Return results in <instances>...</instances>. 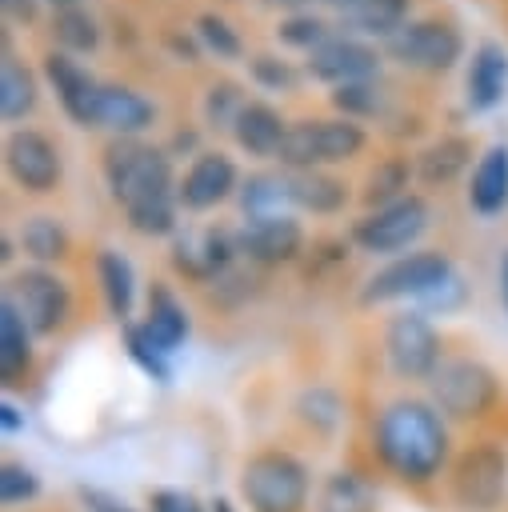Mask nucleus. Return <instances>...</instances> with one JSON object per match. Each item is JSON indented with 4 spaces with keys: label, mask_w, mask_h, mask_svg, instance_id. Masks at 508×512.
Masks as SVG:
<instances>
[{
    "label": "nucleus",
    "mask_w": 508,
    "mask_h": 512,
    "mask_svg": "<svg viewBox=\"0 0 508 512\" xmlns=\"http://www.w3.org/2000/svg\"><path fill=\"white\" fill-rule=\"evenodd\" d=\"M472 164V140L460 132H448L440 140H432L420 156H416V180L428 188H444L452 184L464 168Z\"/></svg>",
    "instance_id": "23"
},
{
    "label": "nucleus",
    "mask_w": 508,
    "mask_h": 512,
    "mask_svg": "<svg viewBox=\"0 0 508 512\" xmlns=\"http://www.w3.org/2000/svg\"><path fill=\"white\" fill-rule=\"evenodd\" d=\"M384 48L396 64H404L412 72L440 76L464 60V32L452 20L420 16V20H408L392 40H384Z\"/></svg>",
    "instance_id": "9"
},
{
    "label": "nucleus",
    "mask_w": 508,
    "mask_h": 512,
    "mask_svg": "<svg viewBox=\"0 0 508 512\" xmlns=\"http://www.w3.org/2000/svg\"><path fill=\"white\" fill-rule=\"evenodd\" d=\"M40 100V88H36V76L32 68H24L16 56H4L0 64V116L12 124V120H24Z\"/></svg>",
    "instance_id": "31"
},
{
    "label": "nucleus",
    "mask_w": 508,
    "mask_h": 512,
    "mask_svg": "<svg viewBox=\"0 0 508 512\" xmlns=\"http://www.w3.org/2000/svg\"><path fill=\"white\" fill-rule=\"evenodd\" d=\"M236 188H240V172H236L232 156L220 152V148H208V152H196V160L180 176L176 192H180L184 212H208V208L224 204Z\"/></svg>",
    "instance_id": "17"
},
{
    "label": "nucleus",
    "mask_w": 508,
    "mask_h": 512,
    "mask_svg": "<svg viewBox=\"0 0 508 512\" xmlns=\"http://www.w3.org/2000/svg\"><path fill=\"white\" fill-rule=\"evenodd\" d=\"M332 108L348 120H368L380 112V88L372 80H360V84H340L332 88Z\"/></svg>",
    "instance_id": "39"
},
{
    "label": "nucleus",
    "mask_w": 508,
    "mask_h": 512,
    "mask_svg": "<svg viewBox=\"0 0 508 512\" xmlns=\"http://www.w3.org/2000/svg\"><path fill=\"white\" fill-rule=\"evenodd\" d=\"M196 36H200V44H204L208 52H216L220 60H236V56L244 52L240 32H236L224 16H216V12H204V16L196 20Z\"/></svg>",
    "instance_id": "40"
},
{
    "label": "nucleus",
    "mask_w": 508,
    "mask_h": 512,
    "mask_svg": "<svg viewBox=\"0 0 508 512\" xmlns=\"http://www.w3.org/2000/svg\"><path fill=\"white\" fill-rule=\"evenodd\" d=\"M44 76H48V84H52L64 116L72 124H80V128H96V104H100V88L104 84L76 56L56 52V48L44 56Z\"/></svg>",
    "instance_id": "16"
},
{
    "label": "nucleus",
    "mask_w": 508,
    "mask_h": 512,
    "mask_svg": "<svg viewBox=\"0 0 508 512\" xmlns=\"http://www.w3.org/2000/svg\"><path fill=\"white\" fill-rule=\"evenodd\" d=\"M408 176H416V164H408L404 156L380 160V164L368 172V180H364V204H368V208H380V204H392V200L408 196V192H404V188H408Z\"/></svg>",
    "instance_id": "33"
},
{
    "label": "nucleus",
    "mask_w": 508,
    "mask_h": 512,
    "mask_svg": "<svg viewBox=\"0 0 508 512\" xmlns=\"http://www.w3.org/2000/svg\"><path fill=\"white\" fill-rule=\"evenodd\" d=\"M364 144H368V132L360 128V120H348V116H308V120H292L288 124L276 160L288 172H308V168L344 164V160L360 156Z\"/></svg>",
    "instance_id": "3"
},
{
    "label": "nucleus",
    "mask_w": 508,
    "mask_h": 512,
    "mask_svg": "<svg viewBox=\"0 0 508 512\" xmlns=\"http://www.w3.org/2000/svg\"><path fill=\"white\" fill-rule=\"evenodd\" d=\"M508 96V52L496 40H480L468 60L464 100L472 112H492Z\"/></svg>",
    "instance_id": "18"
},
{
    "label": "nucleus",
    "mask_w": 508,
    "mask_h": 512,
    "mask_svg": "<svg viewBox=\"0 0 508 512\" xmlns=\"http://www.w3.org/2000/svg\"><path fill=\"white\" fill-rule=\"evenodd\" d=\"M408 12H412V0H360L344 24L360 36H380V40H392L404 24H408Z\"/></svg>",
    "instance_id": "30"
},
{
    "label": "nucleus",
    "mask_w": 508,
    "mask_h": 512,
    "mask_svg": "<svg viewBox=\"0 0 508 512\" xmlns=\"http://www.w3.org/2000/svg\"><path fill=\"white\" fill-rule=\"evenodd\" d=\"M460 300H464V284H460V276L452 272V276H448L444 284H436V288H432V292H428V296L420 300V308H436V312H452V308H456Z\"/></svg>",
    "instance_id": "43"
},
{
    "label": "nucleus",
    "mask_w": 508,
    "mask_h": 512,
    "mask_svg": "<svg viewBox=\"0 0 508 512\" xmlns=\"http://www.w3.org/2000/svg\"><path fill=\"white\" fill-rule=\"evenodd\" d=\"M316 4H324V8H336L340 16H348V12H352L360 0H316Z\"/></svg>",
    "instance_id": "48"
},
{
    "label": "nucleus",
    "mask_w": 508,
    "mask_h": 512,
    "mask_svg": "<svg viewBox=\"0 0 508 512\" xmlns=\"http://www.w3.org/2000/svg\"><path fill=\"white\" fill-rule=\"evenodd\" d=\"M256 4H264V8H280V12L296 16V12H304V4H308V0H256Z\"/></svg>",
    "instance_id": "46"
},
{
    "label": "nucleus",
    "mask_w": 508,
    "mask_h": 512,
    "mask_svg": "<svg viewBox=\"0 0 508 512\" xmlns=\"http://www.w3.org/2000/svg\"><path fill=\"white\" fill-rule=\"evenodd\" d=\"M0 424H4V436H12V432L20 428V412H16V408H12L8 400L0 404Z\"/></svg>",
    "instance_id": "45"
},
{
    "label": "nucleus",
    "mask_w": 508,
    "mask_h": 512,
    "mask_svg": "<svg viewBox=\"0 0 508 512\" xmlns=\"http://www.w3.org/2000/svg\"><path fill=\"white\" fill-rule=\"evenodd\" d=\"M244 108H248V96L236 80H216L204 92V124L216 128V132H232Z\"/></svg>",
    "instance_id": "35"
},
{
    "label": "nucleus",
    "mask_w": 508,
    "mask_h": 512,
    "mask_svg": "<svg viewBox=\"0 0 508 512\" xmlns=\"http://www.w3.org/2000/svg\"><path fill=\"white\" fill-rule=\"evenodd\" d=\"M308 76L324 80L332 88L340 84H360V80H376L380 76V52L372 44H364L360 36H332L324 40L316 52H308Z\"/></svg>",
    "instance_id": "15"
},
{
    "label": "nucleus",
    "mask_w": 508,
    "mask_h": 512,
    "mask_svg": "<svg viewBox=\"0 0 508 512\" xmlns=\"http://www.w3.org/2000/svg\"><path fill=\"white\" fill-rule=\"evenodd\" d=\"M4 4V16L16 20V24H32L36 20V0H0Z\"/></svg>",
    "instance_id": "44"
},
{
    "label": "nucleus",
    "mask_w": 508,
    "mask_h": 512,
    "mask_svg": "<svg viewBox=\"0 0 508 512\" xmlns=\"http://www.w3.org/2000/svg\"><path fill=\"white\" fill-rule=\"evenodd\" d=\"M96 280H100L108 316L128 324L132 304H136V268H132V260L116 248H100L96 252Z\"/></svg>",
    "instance_id": "24"
},
{
    "label": "nucleus",
    "mask_w": 508,
    "mask_h": 512,
    "mask_svg": "<svg viewBox=\"0 0 508 512\" xmlns=\"http://www.w3.org/2000/svg\"><path fill=\"white\" fill-rule=\"evenodd\" d=\"M104 184L124 208L128 228L140 236H176L180 180L172 176V152L144 144L140 136H112L104 144Z\"/></svg>",
    "instance_id": "1"
},
{
    "label": "nucleus",
    "mask_w": 508,
    "mask_h": 512,
    "mask_svg": "<svg viewBox=\"0 0 508 512\" xmlns=\"http://www.w3.org/2000/svg\"><path fill=\"white\" fill-rule=\"evenodd\" d=\"M84 500H92V504H96L92 512H128L124 504H116V500H104L100 492H84Z\"/></svg>",
    "instance_id": "47"
},
{
    "label": "nucleus",
    "mask_w": 508,
    "mask_h": 512,
    "mask_svg": "<svg viewBox=\"0 0 508 512\" xmlns=\"http://www.w3.org/2000/svg\"><path fill=\"white\" fill-rule=\"evenodd\" d=\"M36 496H40L36 472L24 468V464H16V460H8V464L0 468V500H4L8 508H16V504H28V500H36Z\"/></svg>",
    "instance_id": "41"
},
{
    "label": "nucleus",
    "mask_w": 508,
    "mask_h": 512,
    "mask_svg": "<svg viewBox=\"0 0 508 512\" xmlns=\"http://www.w3.org/2000/svg\"><path fill=\"white\" fill-rule=\"evenodd\" d=\"M296 412H300V420L308 424V428H316V432H332L336 424H340V396L332 392V388H308L304 396H300V404H296Z\"/></svg>",
    "instance_id": "38"
},
{
    "label": "nucleus",
    "mask_w": 508,
    "mask_h": 512,
    "mask_svg": "<svg viewBox=\"0 0 508 512\" xmlns=\"http://www.w3.org/2000/svg\"><path fill=\"white\" fill-rule=\"evenodd\" d=\"M248 76H252V84L264 88V92H292V88L300 84V72H296L284 56H276V52H256V56H248Z\"/></svg>",
    "instance_id": "37"
},
{
    "label": "nucleus",
    "mask_w": 508,
    "mask_h": 512,
    "mask_svg": "<svg viewBox=\"0 0 508 512\" xmlns=\"http://www.w3.org/2000/svg\"><path fill=\"white\" fill-rule=\"evenodd\" d=\"M428 220H432V208L420 192H408L392 204H380V208H368L356 224H352V240L360 252H372V256H396L404 248H412L424 232H428Z\"/></svg>",
    "instance_id": "7"
},
{
    "label": "nucleus",
    "mask_w": 508,
    "mask_h": 512,
    "mask_svg": "<svg viewBox=\"0 0 508 512\" xmlns=\"http://www.w3.org/2000/svg\"><path fill=\"white\" fill-rule=\"evenodd\" d=\"M156 120V104L144 100L128 84H104L96 104V128H108L112 136H140Z\"/></svg>",
    "instance_id": "19"
},
{
    "label": "nucleus",
    "mask_w": 508,
    "mask_h": 512,
    "mask_svg": "<svg viewBox=\"0 0 508 512\" xmlns=\"http://www.w3.org/2000/svg\"><path fill=\"white\" fill-rule=\"evenodd\" d=\"M52 40L60 44V52L80 56V52H96L100 48V20L76 4V8H56L52 12Z\"/></svg>",
    "instance_id": "32"
},
{
    "label": "nucleus",
    "mask_w": 508,
    "mask_h": 512,
    "mask_svg": "<svg viewBox=\"0 0 508 512\" xmlns=\"http://www.w3.org/2000/svg\"><path fill=\"white\" fill-rule=\"evenodd\" d=\"M452 260L444 252H408L388 260L380 272L368 276L360 300L364 304H388V300H424L436 284H444L452 276Z\"/></svg>",
    "instance_id": "10"
},
{
    "label": "nucleus",
    "mask_w": 508,
    "mask_h": 512,
    "mask_svg": "<svg viewBox=\"0 0 508 512\" xmlns=\"http://www.w3.org/2000/svg\"><path fill=\"white\" fill-rule=\"evenodd\" d=\"M500 296H504V308H508V252L500 260Z\"/></svg>",
    "instance_id": "49"
},
{
    "label": "nucleus",
    "mask_w": 508,
    "mask_h": 512,
    "mask_svg": "<svg viewBox=\"0 0 508 512\" xmlns=\"http://www.w3.org/2000/svg\"><path fill=\"white\" fill-rule=\"evenodd\" d=\"M52 8H76V4H84V0H48Z\"/></svg>",
    "instance_id": "50"
},
{
    "label": "nucleus",
    "mask_w": 508,
    "mask_h": 512,
    "mask_svg": "<svg viewBox=\"0 0 508 512\" xmlns=\"http://www.w3.org/2000/svg\"><path fill=\"white\" fill-rule=\"evenodd\" d=\"M292 204L300 212H312V216H332L348 204V184L324 168L292 172Z\"/></svg>",
    "instance_id": "26"
},
{
    "label": "nucleus",
    "mask_w": 508,
    "mask_h": 512,
    "mask_svg": "<svg viewBox=\"0 0 508 512\" xmlns=\"http://www.w3.org/2000/svg\"><path fill=\"white\" fill-rule=\"evenodd\" d=\"M376 460L404 484H428L448 464V428L432 400L400 396L376 412L372 424Z\"/></svg>",
    "instance_id": "2"
},
{
    "label": "nucleus",
    "mask_w": 508,
    "mask_h": 512,
    "mask_svg": "<svg viewBox=\"0 0 508 512\" xmlns=\"http://www.w3.org/2000/svg\"><path fill=\"white\" fill-rule=\"evenodd\" d=\"M240 496L248 512H304L308 468L284 448H260L240 468Z\"/></svg>",
    "instance_id": "4"
},
{
    "label": "nucleus",
    "mask_w": 508,
    "mask_h": 512,
    "mask_svg": "<svg viewBox=\"0 0 508 512\" xmlns=\"http://www.w3.org/2000/svg\"><path fill=\"white\" fill-rule=\"evenodd\" d=\"M4 168L32 196L56 192L60 188V176H64L60 148L40 128H16V132H8V140H4Z\"/></svg>",
    "instance_id": "12"
},
{
    "label": "nucleus",
    "mask_w": 508,
    "mask_h": 512,
    "mask_svg": "<svg viewBox=\"0 0 508 512\" xmlns=\"http://www.w3.org/2000/svg\"><path fill=\"white\" fill-rule=\"evenodd\" d=\"M32 364V328L16 312V304L0 300V376L4 384H20V376Z\"/></svg>",
    "instance_id": "27"
},
{
    "label": "nucleus",
    "mask_w": 508,
    "mask_h": 512,
    "mask_svg": "<svg viewBox=\"0 0 508 512\" xmlns=\"http://www.w3.org/2000/svg\"><path fill=\"white\" fill-rule=\"evenodd\" d=\"M280 44L288 48H300V52H316L324 40H332V24L324 16H312V12H296V16H284L280 28H276Z\"/></svg>",
    "instance_id": "36"
},
{
    "label": "nucleus",
    "mask_w": 508,
    "mask_h": 512,
    "mask_svg": "<svg viewBox=\"0 0 508 512\" xmlns=\"http://www.w3.org/2000/svg\"><path fill=\"white\" fill-rule=\"evenodd\" d=\"M148 508L152 512H204L200 500L192 492H180V488H156L148 496Z\"/></svg>",
    "instance_id": "42"
},
{
    "label": "nucleus",
    "mask_w": 508,
    "mask_h": 512,
    "mask_svg": "<svg viewBox=\"0 0 508 512\" xmlns=\"http://www.w3.org/2000/svg\"><path fill=\"white\" fill-rule=\"evenodd\" d=\"M316 512H376V488L368 484V476L336 468L316 492Z\"/></svg>",
    "instance_id": "28"
},
{
    "label": "nucleus",
    "mask_w": 508,
    "mask_h": 512,
    "mask_svg": "<svg viewBox=\"0 0 508 512\" xmlns=\"http://www.w3.org/2000/svg\"><path fill=\"white\" fill-rule=\"evenodd\" d=\"M144 328H148V336L172 356L184 340H188V312H184V304L176 300V292L168 288V284H152V292H148V312H144Z\"/></svg>",
    "instance_id": "25"
},
{
    "label": "nucleus",
    "mask_w": 508,
    "mask_h": 512,
    "mask_svg": "<svg viewBox=\"0 0 508 512\" xmlns=\"http://www.w3.org/2000/svg\"><path fill=\"white\" fill-rule=\"evenodd\" d=\"M384 360L400 380H432L444 364L440 332L424 312H396L384 328Z\"/></svg>",
    "instance_id": "11"
},
{
    "label": "nucleus",
    "mask_w": 508,
    "mask_h": 512,
    "mask_svg": "<svg viewBox=\"0 0 508 512\" xmlns=\"http://www.w3.org/2000/svg\"><path fill=\"white\" fill-rule=\"evenodd\" d=\"M284 132H288V120L268 104V100H248V108L240 112L236 128H232V140L248 152V156H260V160H276L280 144H284Z\"/></svg>",
    "instance_id": "21"
},
{
    "label": "nucleus",
    "mask_w": 508,
    "mask_h": 512,
    "mask_svg": "<svg viewBox=\"0 0 508 512\" xmlns=\"http://www.w3.org/2000/svg\"><path fill=\"white\" fill-rule=\"evenodd\" d=\"M68 248H72V236H68V228L60 224V216L36 212V216H28V220L20 224V252H24L32 264L48 268V264L64 260Z\"/></svg>",
    "instance_id": "29"
},
{
    "label": "nucleus",
    "mask_w": 508,
    "mask_h": 512,
    "mask_svg": "<svg viewBox=\"0 0 508 512\" xmlns=\"http://www.w3.org/2000/svg\"><path fill=\"white\" fill-rule=\"evenodd\" d=\"M236 256H240L236 232L216 228V224L184 228L172 236V268L196 284H216L236 264Z\"/></svg>",
    "instance_id": "13"
},
{
    "label": "nucleus",
    "mask_w": 508,
    "mask_h": 512,
    "mask_svg": "<svg viewBox=\"0 0 508 512\" xmlns=\"http://www.w3.org/2000/svg\"><path fill=\"white\" fill-rule=\"evenodd\" d=\"M448 492L460 512H496L508 492V452L492 440L468 444L452 460Z\"/></svg>",
    "instance_id": "6"
},
{
    "label": "nucleus",
    "mask_w": 508,
    "mask_h": 512,
    "mask_svg": "<svg viewBox=\"0 0 508 512\" xmlns=\"http://www.w3.org/2000/svg\"><path fill=\"white\" fill-rule=\"evenodd\" d=\"M236 244L240 256L260 264V268H276V264H292L304 252V228L300 220L288 216H252L236 228Z\"/></svg>",
    "instance_id": "14"
},
{
    "label": "nucleus",
    "mask_w": 508,
    "mask_h": 512,
    "mask_svg": "<svg viewBox=\"0 0 508 512\" xmlns=\"http://www.w3.org/2000/svg\"><path fill=\"white\" fill-rule=\"evenodd\" d=\"M240 196V212L244 220L252 216H288L296 204H292V172L280 168V172H248L236 188Z\"/></svg>",
    "instance_id": "22"
},
{
    "label": "nucleus",
    "mask_w": 508,
    "mask_h": 512,
    "mask_svg": "<svg viewBox=\"0 0 508 512\" xmlns=\"http://www.w3.org/2000/svg\"><path fill=\"white\" fill-rule=\"evenodd\" d=\"M4 296L16 304V312L24 316L32 336H56L72 320V288L52 268L28 264V268L12 272Z\"/></svg>",
    "instance_id": "8"
},
{
    "label": "nucleus",
    "mask_w": 508,
    "mask_h": 512,
    "mask_svg": "<svg viewBox=\"0 0 508 512\" xmlns=\"http://www.w3.org/2000/svg\"><path fill=\"white\" fill-rule=\"evenodd\" d=\"M468 204L480 216H496L508 204V144L496 140L480 152L472 180H468Z\"/></svg>",
    "instance_id": "20"
},
{
    "label": "nucleus",
    "mask_w": 508,
    "mask_h": 512,
    "mask_svg": "<svg viewBox=\"0 0 508 512\" xmlns=\"http://www.w3.org/2000/svg\"><path fill=\"white\" fill-rule=\"evenodd\" d=\"M216 512H232V508H228V504H224V500H216Z\"/></svg>",
    "instance_id": "51"
},
{
    "label": "nucleus",
    "mask_w": 508,
    "mask_h": 512,
    "mask_svg": "<svg viewBox=\"0 0 508 512\" xmlns=\"http://www.w3.org/2000/svg\"><path fill=\"white\" fill-rule=\"evenodd\" d=\"M428 388H432L436 412L448 416V420H464V424L488 416L500 400V376L488 364L472 360V356L444 360L436 368V376L428 380Z\"/></svg>",
    "instance_id": "5"
},
{
    "label": "nucleus",
    "mask_w": 508,
    "mask_h": 512,
    "mask_svg": "<svg viewBox=\"0 0 508 512\" xmlns=\"http://www.w3.org/2000/svg\"><path fill=\"white\" fill-rule=\"evenodd\" d=\"M124 348H128L132 364H136L148 380H156V384H168V380H172V360H168V352L148 336L144 324H124Z\"/></svg>",
    "instance_id": "34"
}]
</instances>
